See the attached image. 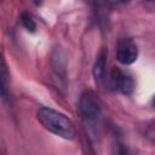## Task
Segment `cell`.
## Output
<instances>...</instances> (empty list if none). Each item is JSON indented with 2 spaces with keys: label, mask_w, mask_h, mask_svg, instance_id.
Listing matches in <instances>:
<instances>
[{
  "label": "cell",
  "mask_w": 155,
  "mask_h": 155,
  "mask_svg": "<svg viewBox=\"0 0 155 155\" xmlns=\"http://www.w3.org/2000/svg\"><path fill=\"white\" fill-rule=\"evenodd\" d=\"M36 117L39 120V122L42 125V127L45 130H47L48 132L64 138V139H74L76 131H75V126L71 122L70 119H68L64 114L47 108V107H42L38 110Z\"/></svg>",
  "instance_id": "obj_1"
},
{
  "label": "cell",
  "mask_w": 155,
  "mask_h": 155,
  "mask_svg": "<svg viewBox=\"0 0 155 155\" xmlns=\"http://www.w3.org/2000/svg\"><path fill=\"white\" fill-rule=\"evenodd\" d=\"M107 62H108V51L105 48H102L93 65V76H94L96 84H103L105 81Z\"/></svg>",
  "instance_id": "obj_5"
},
{
  "label": "cell",
  "mask_w": 155,
  "mask_h": 155,
  "mask_svg": "<svg viewBox=\"0 0 155 155\" xmlns=\"http://www.w3.org/2000/svg\"><path fill=\"white\" fill-rule=\"evenodd\" d=\"M148 6H151V7H155V0H143Z\"/></svg>",
  "instance_id": "obj_8"
},
{
  "label": "cell",
  "mask_w": 155,
  "mask_h": 155,
  "mask_svg": "<svg viewBox=\"0 0 155 155\" xmlns=\"http://www.w3.org/2000/svg\"><path fill=\"white\" fill-rule=\"evenodd\" d=\"M108 84L113 91L122 93V94H131L134 90L133 79L131 78V75H128L120 68L111 69L109 79H108Z\"/></svg>",
  "instance_id": "obj_3"
},
{
  "label": "cell",
  "mask_w": 155,
  "mask_h": 155,
  "mask_svg": "<svg viewBox=\"0 0 155 155\" xmlns=\"http://www.w3.org/2000/svg\"><path fill=\"white\" fill-rule=\"evenodd\" d=\"M102 102L94 92L86 90L81 93L78 108L82 117L87 121H96L102 114Z\"/></svg>",
  "instance_id": "obj_2"
},
{
  "label": "cell",
  "mask_w": 155,
  "mask_h": 155,
  "mask_svg": "<svg viewBox=\"0 0 155 155\" xmlns=\"http://www.w3.org/2000/svg\"><path fill=\"white\" fill-rule=\"evenodd\" d=\"M85 1H90V2H96V1H98V0H85Z\"/></svg>",
  "instance_id": "obj_11"
},
{
  "label": "cell",
  "mask_w": 155,
  "mask_h": 155,
  "mask_svg": "<svg viewBox=\"0 0 155 155\" xmlns=\"http://www.w3.org/2000/svg\"><path fill=\"white\" fill-rule=\"evenodd\" d=\"M21 23H22V25H23L28 31L34 33L35 29H36V23H35V21H34L33 17H31L29 13H27V12H23V13L21 15Z\"/></svg>",
  "instance_id": "obj_6"
},
{
  "label": "cell",
  "mask_w": 155,
  "mask_h": 155,
  "mask_svg": "<svg viewBox=\"0 0 155 155\" xmlns=\"http://www.w3.org/2000/svg\"><path fill=\"white\" fill-rule=\"evenodd\" d=\"M153 105H154V108H155V94H154V98H153Z\"/></svg>",
  "instance_id": "obj_10"
},
{
  "label": "cell",
  "mask_w": 155,
  "mask_h": 155,
  "mask_svg": "<svg viewBox=\"0 0 155 155\" xmlns=\"http://www.w3.org/2000/svg\"><path fill=\"white\" fill-rule=\"evenodd\" d=\"M111 4H114V5H120V4H125V2H127V1H130V0H109Z\"/></svg>",
  "instance_id": "obj_7"
},
{
  "label": "cell",
  "mask_w": 155,
  "mask_h": 155,
  "mask_svg": "<svg viewBox=\"0 0 155 155\" xmlns=\"http://www.w3.org/2000/svg\"><path fill=\"white\" fill-rule=\"evenodd\" d=\"M138 57V47L132 39H122L116 46V59L124 64L130 65L136 62Z\"/></svg>",
  "instance_id": "obj_4"
},
{
  "label": "cell",
  "mask_w": 155,
  "mask_h": 155,
  "mask_svg": "<svg viewBox=\"0 0 155 155\" xmlns=\"http://www.w3.org/2000/svg\"><path fill=\"white\" fill-rule=\"evenodd\" d=\"M42 1H44V0H34L35 5H41V4H42Z\"/></svg>",
  "instance_id": "obj_9"
}]
</instances>
